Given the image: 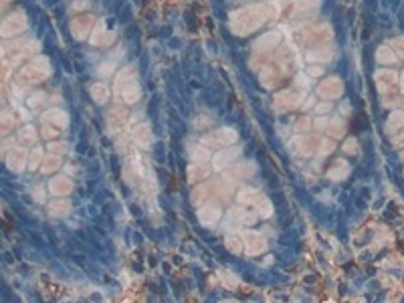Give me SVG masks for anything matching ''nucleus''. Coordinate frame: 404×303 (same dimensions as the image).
<instances>
[{"instance_id": "obj_1", "label": "nucleus", "mask_w": 404, "mask_h": 303, "mask_svg": "<svg viewBox=\"0 0 404 303\" xmlns=\"http://www.w3.org/2000/svg\"><path fill=\"white\" fill-rule=\"evenodd\" d=\"M241 238H243L245 251H247L249 255H259V253H263V251L267 249V241H265V236L259 235V233H255V230H243Z\"/></svg>"}, {"instance_id": "obj_2", "label": "nucleus", "mask_w": 404, "mask_h": 303, "mask_svg": "<svg viewBox=\"0 0 404 303\" xmlns=\"http://www.w3.org/2000/svg\"><path fill=\"white\" fill-rule=\"evenodd\" d=\"M198 218H200L202 225H214L220 218V206L216 202H210V204L206 202L200 210H198Z\"/></svg>"}, {"instance_id": "obj_3", "label": "nucleus", "mask_w": 404, "mask_h": 303, "mask_svg": "<svg viewBox=\"0 0 404 303\" xmlns=\"http://www.w3.org/2000/svg\"><path fill=\"white\" fill-rule=\"evenodd\" d=\"M228 216H230L235 222H238V225L251 226V225H255V222H257V216H259V214H253L251 210H245V208H230Z\"/></svg>"}, {"instance_id": "obj_4", "label": "nucleus", "mask_w": 404, "mask_h": 303, "mask_svg": "<svg viewBox=\"0 0 404 303\" xmlns=\"http://www.w3.org/2000/svg\"><path fill=\"white\" fill-rule=\"evenodd\" d=\"M49 190L53 192L55 196H65V194H69V192L73 190V184H71V180L67 178H53L51 180V184H49Z\"/></svg>"}, {"instance_id": "obj_5", "label": "nucleus", "mask_w": 404, "mask_h": 303, "mask_svg": "<svg viewBox=\"0 0 404 303\" xmlns=\"http://www.w3.org/2000/svg\"><path fill=\"white\" fill-rule=\"evenodd\" d=\"M208 174H210V168L204 166L202 162H194V166L188 168V178H190V182H198V180L208 178Z\"/></svg>"}, {"instance_id": "obj_6", "label": "nucleus", "mask_w": 404, "mask_h": 303, "mask_svg": "<svg viewBox=\"0 0 404 303\" xmlns=\"http://www.w3.org/2000/svg\"><path fill=\"white\" fill-rule=\"evenodd\" d=\"M71 202L65 200V198H59V200H53L51 204H49V212L55 214V216H67L69 212H71Z\"/></svg>"}, {"instance_id": "obj_7", "label": "nucleus", "mask_w": 404, "mask_h": 303, "mask_svg": "<svg viewBox=\"0 0 404 303\" xmlns=\"http://www.w3.org/2000/svg\"><path fill=\"white\" fill-rule=\"evenodd\" d=\"M261 196L255 188H241L238 190V194H236V200H238V204H243V206H247V204H255L257 202V198Z\"/></svg>"}, {"instance_id": "obj_8", "label": "nucleus", "mask_w": 404, "mask_h": 303, "mask_svg": "<svg viewBox=\"0 0 404 303\" xmlns=\"http://www.w3.org/2000/svg\"><path fill=\"white\" fill-rule=\"evenodd\" d=\"M23 160H24V152L23 150H18V152H12L10 156H8V168L14 170V172H20L23 170Z\"/></svg>"}, {"instance_id": "obj_9", "label": "nucleus", "mask_w": 404, "mask_h": 303, "mask_svg": "<svg viewBox=\"0 0 404 303\" xmlns=\"http://www.w3.org/2000/svg\"><path fill=\"white\" fill-rule=\"evenodd\" d=\"M255 206H257V214L261 218H269L271 216V202L265 196H259L257 202H255Z\"/></svg>"}, {"instance_id": "obj_10", "label": "nucleus", "mask_w": 404, "mask_h": 303, "mask_svg": "<svg viewBox=\"0 0 404 303\" xmlns=\"http://www.w3.org/2000/svg\"><path fill=\"white\" fill-rule=\"evenodd\" d=\"M235 156H238V150H236V148H235V150H230V152H222V154H218V156L214 158V162H216V166H218V168H222L225 164H230V160H233Z\"/></svg>"}, {"instance_id": "obj_11", "label": "nucleus", "mask_w": 404, "mask_h": 303, "mask_svg": "<svg viewBox=\"0 0 404 303\" xmlns=\"http://www.w3.org/2000/svg\"><path fill=\"white\" fill-rule=\"evenodd\" d=\"M206 192H208L206 186H196L194 192H192V202H194V204H202V202L208 198V194H206Z\"/></svg>"}, {"instance_id": "obj_12", "label": "nucleus", "mask_w": 404, "mask_h": 303, "mask_svg": "<svg viewBox=\"0 0 404 303\" xmlns=\"http://www.w3.org/2000/svg\"><path fill=\"white\" fill-rule=\"evenodd\" d=\"M243 241V238H241ZM236 236H226V249L228 251H233V253H243L245 251V245L241 243Z\"/></svg>"}, {"instance_id": "obj_13", "label": "nucleus", "mask_w": 404, "mask_h": 303, "mask_svg": "<svg viewBox=\"0 0 404 303\" xmlns=\"http://www.w3.org/2000/svg\"><path fill=\"white\" fill-rule=\"evenodd\" d=\"M59 166H61L59 158H57V156H49V158L45 160V164H43V172H45V174H49V172H55Z\"/></svg>"}, {"instance_id": "obj_14", "label": "nucleus", "mask_w": 404, "mask_h": 303, "mask_svg": "<svg viewBox=\"0 0 404 303\" xmlns=\"http://www.w3.org/2000/svg\"><path fill=\"white\" fill-rule=\"evenodd\" d=\"M43 192H45V188H43V186H36V188H34V198H36L39 202H43V200H45Z\"/></svg>"}]
</instances>
